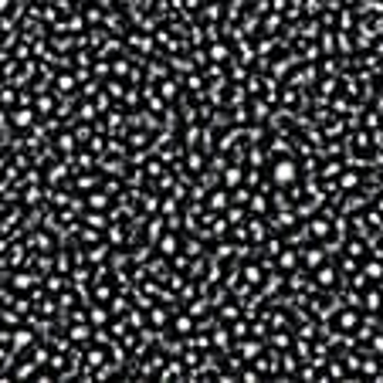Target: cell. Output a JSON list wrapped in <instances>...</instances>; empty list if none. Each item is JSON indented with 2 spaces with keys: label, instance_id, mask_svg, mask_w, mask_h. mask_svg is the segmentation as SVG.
<instances>
[{
  "label": "cell",
  "instance_id": "6da1fadb",
  "mask_svg": "<svg viewBox=\"0 0 383 383\" xmlns=\"http://www.w3.org/2000/svg\"><path fill=\"white\" fill-rule=\"evenodd\" d=\"M271 180H275L278 187H288V183L299 180V166H295L292 159H278V163L271 166Z\"/></svg>",
  "mask_w": 383,
  "mask_h": 383
},
{
  "label": "cell",
  "instance_id": "7a4b0ae2",
  "mask_svg": "<svg viewBox=\"0 0 383 383\" xmlns=\"http://www.w3.org/2000/svg\"><path fill=\"white\" fill-rule=\"evenodd\" d=\"M31 119H34V115H31V112H14V122H17V126H27Z\"/></svg>",
  "mask_w": 383,
  "mask_h": 383
}]
</instances>
